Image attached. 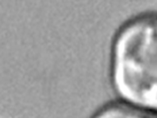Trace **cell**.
Listing matches in <instances>:
<instances>
[{"instance_id":"6da1fadb","label":"cell","mask_w":157,"mask_h":118,"mask_svg":"<svg viewBox=\"0 0 157 118\" xmlns=\"http://www.w3.org/2000/svg\"><path fill=\"white\" fill-rule=\"evenodd\" d=\"M110 72L120 101L157 112V12L136 16L118 30Z\"/></svg>"},{"instance_id":"7a4b0ae2","label":"cell","mask_w":157,"mask_h":118,"mask_svg":"<svg viewBox=\"0 0 157 118\" xmlns=\"http://www.w3.org/2000/svg\"><path fill=\"white\" fill-rule=\"evenodd\" d=\"M91 118H157V112L119 101L102 106Z\"/></svg>"}]
</instances>
